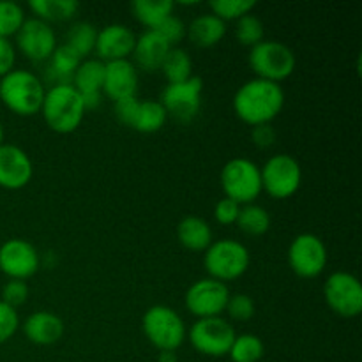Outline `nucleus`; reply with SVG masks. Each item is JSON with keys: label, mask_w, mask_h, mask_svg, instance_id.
I'll use <instances>...</instances> for the list:
<instances>
[{"label": "nucleus", "mask_w": 362, "mask_h": 362, "mask_svg": "<svg viewBox=\"0 0 362 362\" xmlns=\"http://www.w3.org/2000/svg\"><path fill=\"white\" fill-rule=\"evenodd\" d=\"M285 105V92L274 81L253 78L239 87L233 95V110L243 122L253 126L271 124Z\"/></svg>", "instance_id": "f257e3e1"}, {"label": "nucleus", "mask_w": 362, "mask_h": 362, "mask_svg": "<svg viewBox=\"0 0 362 362\" xmlns=\"http://www.w3.org/2000/svg\"><path fill=\"white\" fill-rule=\"evenodd\" d=\"M41 113L52 131L60 134L73 133L85 117L81 94L71 83L52 85L42 99Z\"/></svg>", "instance_id": "f03ea898"}, {"label": "nucleus", "mask_w": 362, "mask_h": 362, "mask_svg": "<svg viewBox=\"0 0 362 362\" xmlns=\"http://www.w3.org/2000/svg\"><path fill=\"white\" fill-rule=\"evenodd\" d=\"M46 88L41 78L27 69H13L0 78V101L13 113L30 117L41 112Z\"/></svg>", "instance_id": "7ed1b4c3"}, {"label": "nucleus", "mask_w": 362, "mask_h": 362, "mask_svg": "<svg viewBox=\"0 0 362 362\" xmlns=\"http://www.w3.org/2000/svg\"><path fill=\"white\" fill-rule=\"evenodd\" d=\"M141 329L144 334L159 352H177L186 341V324L173 308L152 306L145 311L141 318Z\"/></svg>", "instance_id": "20e7f679"}, {"label": "nucleus", "mask_w": 362, "mask_h": 362, "mask_svg": "<svg viewBox=\"0 0 362 362\" xmlns=\"http://www.w3.org/2000/svg\"><path fill=\"white\" fill-rule=\"evenodd\" d=\"M251 264L250 250L233 239L212 240L205 250L204 265L209 278L226 283L246 274Z\"/></svg>", "instance_id": "39448f33"}, {"label": "nucleus", "mask_w": 362, "mask_h": 362, "mask_svg": "<svg viewBox=\"0 0 362 362\" xmlns=\"http://www.w3.org/2000/svg\"><path fill=\"white\" fill-rule=\"evenodd\" d=\"M219 179L226 198L239 205L253 204L262 193L260 166L246 158L230 159L223 166Z\"/></svg>", "instance_id": "423d86ee"}, {"label": "nucleus", "mask_w": 362, "mask_h": 362, "mask_svg": "<svg viewBox=\"0 0 362 362\" xmlns=\"http://www.w3.org/2000/svg\"><path fill=\"white\" fill-rule=\"evenodd\" d=\"M296 53L281 41H262L250 52V66L257 78L279 81L286 80L296 71Z\"/></svg>", "instance_id": "0eeeda50"}, {"label": "nucleus", "mask_w": 362, "mask_h": 362, "mask_svg": "<svg viewBox=\"0 0 362 362\" xmlns=\"http://www.w3.org/2000/svg\"><path fill=\"white\" fill-rule=\"evenodd\" d=\"M262 173V191L276 200H285L297 193L303 182V170L299 161L290 154H278L267 159Z\"/></svg>", "instance_id": "6e6552de"}, {"label": "nucleus", "mask_w": 362, "mask_h": 362, "mask_svg": "<svg viewBox=\"0 0 362 362\" xmlns=\"http://www.w3.org/2000/svg\"><path fill=\"white\" fill-rule=\"evenodd\" d=\"M235 336L233 325L223 317L200 318L187 332L193 349L209 357L228 356Z\"/></svg>", "instance_id": "1a4fd4ad"}, {"label": "nucleus", "mask_w": 362, "mask_h": 362, "mask_svg": "<svg viewBox=\"0 0 362 362\" xmlns=\"http://www.w3.org/2000/svg\"><path fill=\"white\" fill-rule=\"evenodd\" d=\"M324 297L332 313L343 318H356L362 311V285L350 272L336 271L325 279Z\"/></svg>", "instance_id": "9d476101"}, {"label": "nucleus", "mask_w": 362, "mask_h": 362, "mask_svg": "<svg viewBox=\"0 0 362 362\" xmlns=\"http://www.w3.org/2000/svg\"><path fill=\"white\" fill-rule=\"evenodd\" d=\"M202 94H204V81L193 74L186 81L166 85L159 103L166 110V115L187 124L200 113Z\"/></svg>", "instance_id": "9b49d317"}, {"label": "nucleus", "mask_w": 362, "mask_h": 362, "mask_svg": "<svg viewBox=\"0 0 362 362\" xmlns=\"http://www.w3.org/2000/svg\"><path fill=\"white\" fill-rule=\"evenodd\" d=\"M288 265L299 278L313 279L327 265V247L315 233H299L288 247Z\"/></svg>", "instance_id": "f8f14e48"}, {"label": "nucleus", "mask_w": 362, "mask_h": 362, "mask_svg": "<svg viewBox=\"0 0 362 362\" xmlns=\"http://www.w3.org/2000/svg\"><path fill=\"white\" fill-rule=\"evenodd\" d=\"M230 290L226 283L218 281L212 278H204L194 281L187 288L184 303L187 311L200 320V318L221 317L226 310V303L230 299Z\"/></svg>", "instance_id": "ddd939ff"}, {"label": "nucleus", "mask_w": 362, "mask_h": 362, "mask_svg": "<svg viewBox=\"0 0 362 362\" xmlns=\"http://www.w3.org/2000/svg\"><path fill=\"white\" fill-rule=\"evenodd\" d=\"M41 257L34 244L23 239H9L0 246V271L11 279L32 278L37 272Z\"/></svg>", "instance_id": "4468645a"}, {"label": "nucleus", "mask_w": 362, "mask_h": 362, "mask_svg": "<svg viewBox=\"0 0 362 362\" xmlns=\"http://www.w3.org/2000/svg\"><path fill=\"white\" fill-rule=\"evenodd\" d=\"M16 45L34 62H45L57 48V35L52 25L39 18H28L16 32Z\"/></svg>", "instance_id": "2eb2a0df"}, {"label": "nucleus", "mask_w": 362, "mask_h": 362, "mask_svg": "<svg viewBox=\"0 0 362 362\" xmlns=\"http://www.w3.org/2000/svg\"><path fill=\"white\" fill-rule=\"evenodd\" d=\"M34 166L23 148L13 144L0 145V187L9 191L21 189L30 182Z\"/></svg>", "instance_id": "dca6fc26"}, {"label": "nucleus", "mask_w": 362, "mask_h": 362, "mask_svg": "<svg viewBox=\"0 0 362 362\" xmlns=\"http://www.w3.org/2000/svg\"><path fill=\"white\" fill-rule=\"evenodd\" d=\"M136 35L127 25L110 23L98 32L95 39V53L103 62L122 60L133 55Z\"/></svg>", "instance_id": "f3484780"}, {"label": "nucleus", "mask_w": 362, "mask_h": 362, "mask_svg": "<svg viewBox=\"0 0 362 362\" xmlns=\"http://www.w3.org/2000/svg\"><path fill=\"white\" fill-rule=\"evenodd\" d=\"M138 90V71L129 59L105 62V83L103 95L113 103L126 98H134Z\"/></svg>", "instance_id": "a211bd4d"}, {"label": "nucleus", "mask_w": 362, "mask_h": 362, "mask_svg": "<svg viewBox=\"0 0 362 362\" xmlns=\"http://www.w3.org/2000/svg\"><path fill=\"white\" fill-rule=\"evenodd\" d=\"M23 332L34 345H55L64 336V322L52 311H35L25 320Z\"/></svg>", "instance_id": "6ab92c4d"}, {"label": "nucleus", "mask_w": 362, "mask_h": 362, "mask_svg": "<svg viewBox=\"0 0 362 362\" xmlns=\"http://www.w3.org/2000/svg\"><path fill=\"white\" fill-rule=\"evenodd\" d=\"M172 46L161 37L156 30H145L140 37H136L133 55L138 66L145 71L161 69L166 55Z\"/></svg>", "instance_id": "aec40b11"}, {"label": "nucleus", "mask_w": 362, "mask_h": 362, "mask_svg": "<svg viewBox=\"0 0 362 362\" xmlns=\"http://www.w3.org/2000/svg\"><path fill=\"white\" fill-rule=\"evenodd\" d=\"M226 34V23L216 14H200L186 27V35L198 48L216 46Z\"/></svg>", "instance_id": "412c9836"}, {"label": "nucleus", "mask_w": 362, "mask_h": 362, "mask_svg": "<svg viewBox=\"0 0 362 362\" xmlns=\"http://www.w3.org/2000/svg\"><path fill=\"white\" fill-rule=\"evenodd\" d=\"M179 243L189 251H205L212 244L211 225L198 216H186L177 226Z\"/></svg>", "instance_id": "4be33fe9"}, {"label": "nucleus", "mask_w": 362, "mask_h": 362, "mask_svg": "<svg viewBox=\"0 0 362 362\" xmlns=\"http://www.w3.org/2000/svg\"><path fill=\"white\" fill-rule=\"evenodd\" d=\"M81 62V57L74 52L73 48L62 42V45H57L55 52L49 57L48 69V80L53 81V85H62V83H71L73 81L74 71L78 69Z\"/></svg>", "instance_id": "5701e85b"}, {"label": "nucleus", "mask_w": 362, "mask_h": 362, "mask_svg": "<svg viewBox=\"0 0 362 362\" xmlns=\"http://www.w3.org/2000/svg\"><path fill=\"white\" fill-rule=\"evenodd\" d=\"M103 83H105V62L99 59L81 60L78 69L73 74V85L80 94H88V92H103Z\"/></svg>", "instance_id": "b1692460"}, {"label": "nucleus", "mask_w": 362, "mask_h": 362, "mask_svg": "<svg viewBox=\"0 0 362 362\" xmlns=\"http://www.w3.org/2000/svg\"><path fill=\"white\" fill-rule=\"evenodd\" d=\"M175 4L172 0H134L131 4L133 16L147 27V30L158 27L165 18L173 14Z\"/></svg>", "instance_id": "393cba45"}, {"label": "nucleus", "mask_w": 362, "mask_h": 362, "mask_svg": "<svg viewBox=\"0 0 362 362\" xmlns=\"http://www.w3.org/2000/svg\"><path fill=\"white\" fill-rule=\"evenodd\" d=\"M35 18L46 21H64L76 14L80 4L76 0H32L28 4Z\"/></svg>", "instance_id": "a878e982"}, {"label": "nucleus", "mask_w": 362, "mask_h": 362, "mask_svg": "<svg viewBox=\"0 0 362 362\" xmlns=\"http://www.w3.org/2000/svg\"><path fill=\"white\" fill-rule=\"evenodd\" d=\"M166 119V110L163 108V105L159 101H140L138 105L136 117H134L133 129L138 133L151 134L158 133L163 126H165Z\"/></svg>", "instance_id": "bb28decb"}, {"label": "nucleus", "mask_w": 362, "mask_h": 362, "mask_svg": "<svg viewBox=\"0 0 362 362\" xmlns=\"http://www.w3.org/2000/svg\"><path fill=\"white\" fill-rule=\"evenodd\" d=\"M161 71L166 80H168V83L186 81L193 76V60H191L189 53L186 49L173 46L168 55H166L165 62H163Z\"/></svg>", "instance_id": "cd10ccee"}, {"label": "nucleus", "mask_w": 362, "mask_h": 362, "mask_svg": "<svg viewBox=\"0 0 362 362\" xmlns=\"http://www.w3.org/2000/svg\"><path fill=\"white\" fill-rule=\"evenodd\" d=\"M237 226L243 230L246 235H264L271 228V216L264 207L257 204H247L240 207Z\"/></svg>", "instance_id": "c85d7f7f"}, {"label": "nucleus", "mask_w": 362, "mask_h": 362, "mask_svg": "<svg viewBox=\"0 0 362 362\" xmlns=\"http://www.w3.org/2000/svg\"><path fill=\"white\" fill-rule=\"evenodd\" d=\"M95 39H98V30H95L94 25L88 23V21H76L67 30L66 45L83 59L95 49Z\"/></svg>", "instance_id": "c756f323"}, {"label": "nucleus", "mask_w": 362, "mask_h": 362, "mask_svg": "<svg viewBox=\"0 0 362 362\" xmlns=\"http://www.w3.org/2000/svg\"><path fill=\"white\" fill-rule=\"evenodd\" d=\"M264 354V341L257 334H240L233 339L228 356L232 362H260Z\"/></svg>", "instance_id": "7c9ffc66"}, {"label": "nucleus", "mask_w": 362, "mask_h": 362, "mask_svg": "<svg viewBox=\"0 0 362 362\" xmlns=\"http://www.w3.org/2000/svg\"><path fill=\"white\" fill-rule=\"evenodd\" d=\"M25 20V11L20 4L14 0H0V37L9 39L11 35H16Z\"/></svg>", "instance_id": "2f4dec72"}, {"label": "nucleus", "mask_w": 362, "mask_h": 362, "mask_svg": "<svg viewBox=\"0 0 362 362\" xmlns=\"http://www.w3.org/2000/svg\"><path fill=\"white\" fill-rule=\"evenodd\" d=\"M235 35L243 46H257L258 42L264 41V21L255 14H244L237 20Z\"/></svg>", "instance_id": "473e14b6"}, {"label": "nucleus", "mask_w": 362, "mask_h": 362, "mask_svg": "<svg viewBox=\"0 0 362 362\" xmlns=\"http://www.w3.org/2000/svg\"><path fill=\"white\" fill-rule=\"evenodd\" d=\"M209 6H211L212 14L226 23L228 20H239L244 14H250L257 2L255 0H214Z\"/></svg>", "instance_id": "72a5a7b5"}, {"label": "nucleus", "mask_w": 362, "mask_h": 362, "mask_svg": "<svg viewBox=\"0 0 362 362\" xmlns=\"http://www.w3.org/2000/svg\"><path fill=\"white\" fill-rule=\"evenodd\" d=\"M226 313L232 320L235 322H247L255 317V300L251 299L246 293H235V296H230L228 303H226Z\"/></svg>", "instance_id": "f704fd0d"}, {"label": "nucleus", "mask_w": 362, "mask_h": 362, "mask_svg": "<svg viewBox=\"0 0 362 362\" xmlns=\"http://www.w3.org/2000/svg\"><path fill=\"white\" fill-rule=\"evenodd\" d=\"M152 30L158 32L172 48L177 42H180L186 37V25H184V21L180 20V18H177L175 14H170L168 18H165V20H163L158 27L152 28Z\"/></svg>", "instance_id": "c9c22d12"}, {"label": "nucleus", "mask_w": 362, "mask_h": 362, "mask_svg": "<svg viewBox=\"0 0 362 362\" xmlns=\"http://www.w3.org/2000/svg\"><path fill=\"white\" fill-rule=\"evenodd\" d=\"M20 327V317L14 308L0 300V345L9 341Z\"/></svg>", "instance_id": "e433bc0d"}, {"label": "nucleus", "mask_w": 362, "mask_h": 362, "mask_svg": "<svg viewBox=\"0 0 362 362\" xmlns=\"http://www.w3.org/2000/svg\"><path fill=\"white\" fill-rule=\"evenodd\" d=\"M28 299V286L21 279H9L2 288V303L9 304L16 310L18 306L27 303Z\"/></svg>", "instance_id": "4c0bfd02"}, {"label": "nucleus", "mask_w": 362, "mask_h": 362, "mask_svg": "<svg viewBox=\"0 0 362 362\" xmlns=\"http://www.w3.org/2000/svg\"><path fill=\"white\" fill-rule=\"evenodd\" d=\"M240 205L230 198H221L214 207V218L219 225H233L239 218Z\"/></svg>", "instance_id": "58836bf2"}, {"label": "nucleus", "mask_w": 362, "mask_h": 362, "mask_svg": "<svg viewBox=\"0 0 362 362\" xmlns=\"http://www.w3.org/2000/svg\"><path fill=\"white\" fill-rule=\"evenodd\" d=\"M138 105L140 101L134 98H126V99H120V101H115V106H113V112H115V117L119 122L126 124V126H133L134 122V117H136L138 112Z\"/></svg>", "instance_id": "ea45409f"}, {"label": "nucleus", "mask_w": 362, "mask_h": 362, "mask_svg": "<svg viewBox=\"0 0 362 362\" xmlns=\"http://www.w3.org/2000/svg\"><path fill=\"white\" fill-rule=\"evenodd\" d=\"M14 62H16V49L13 42L9 39L0 37V78L14 69Z\"/></svg>", "instance_id": "a19ab883"}, {"label": "nucleus", "mask_w": 362, "mask_h": 362, "mask_svg": "<svg viewBox=\"0 0 362 362\" xmlns=\"http://www.w3.org/2000/svg\"><path fill=\"white\" fill-rule=\"evenodd\" d=\"M251 138H253V141L257 147L269 148V147H272L276 141V129L271 126V124H260V126H253Z\"/></svg>", "instance_id": "79ce46f5"}, {"label": "nucleus", "mask_w": 362, "mask_h": 362, "mask_svg": "<svg viewBox=\"0 0 362 362\" xmlns=\"http://www.w3.org/2000/svg\"><path fill=\"white\" fill-rule=\"evenodd\" d=\"M81 101H83L85 112H87V110L99 108L103 103V92H88V94H81Z\"/></svg>", "instance_id": "37998d69"}, {"label": "nucleus", "mask_w": 362, "mask_h": 362, "mask_svg": "<svg viewBox=\"0 0 362 362\" xmlns=\"http://www.w3.org/2000/svg\"><path fill=\"white\" fill-rule=\"evenodd\" d=\"M158 362H179V357H177V352H159Z\"/></svg>", "instance_id": "c03bdc74"}, {"label": "nucleus", "mask_w": 362, "mask_h": 362, "mask_svg": "<svg viewBox=\"0 0 362 362\" xmlns=\"http://www.w3.org/2000/svg\"><path fill=\"white\" fill-rule=\"evenodd\" d=\"M4 136H6V133H4V126L0 124V145L4 144Z\"/></svg>", "instance_id": "a18cd8bd"}]
</instances>
